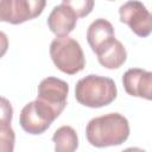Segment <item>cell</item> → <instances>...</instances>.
<instances>
[{
	"label": "cell",
	"mask_w": 152,
	"mask_h": 152,
	"mask_svg": "<svg viewBox=\"0 0 152 152\" xmlns=\"http://www.w3.org/2000/svg\"><path fill=\"white\" fill-rule=\"evenodd\" d=\"M129 135L128 120L119 113H109L91 119L86 127V137L95 147L118 146Z\"/></svg>",
	"instance_id": "6da1fadb"
},
{
	"label": "cell",
	"mask_w": 152,
	"mask_h": 152,
	"mask_svg": "<svg viewBox=\"0 0 152 152\" xmlns=\"http://www.w3.org/2000/svg\"><path fill=\"white\" fill-rule=\"evenodd\" d=\"M118 95L115 82L104 76L88 75L75 86V97L78 103L89 108H101L110 104Z\"/></svg>",
	"instance_id": "7a4b0ae2"
},
{
	"label": "cell",
	"mask_w": 152,
	"mask_h": 152,
	"mask_svg": "<svg viewBox=\"0 0 152 152\" xmlns=\"http://www.w3.org/2000/svg\"><path fill=\"white\" fill-rule=\"evenodd\" d=\"M50 57L56 68L68 75H75L86 66V58L80 43L69 36L57 37L51 42Z\"/></svg>",
	"instance_id": "3957f363"
},
{
	"label": "cell",
	"mask_w": 152,
	"mask_h": 152,
	"mask_svg": "<svg viewBox=\"0 0 152 152\" xmlns=\"http://www.w3.org/2000/svg\"><path fill=\"white\" fill-rule=\"evenodd\" d=\"M69 86L65 81L57 77H46L38 86L36 101L50 109L57 118L66 106Z\"/></svg>",
	"instance_id": "277c9868"
},
{
	"label": "cell",
	"mask_w": 152,
	"mask_h": 152,
	"mask_svg": "<svg viewBox=\"0 0 152 152\" xmlns=\"http://www.w3.org/2000/svg\"><path fill=\"white\" fill-rule=\"evenodd\" d=\"M46 0H2L0 10L1 21L18 25L40 15Z\"/></svg>",
	"instance_id": "5b68a950"
},
{
	"label": "cell",
	"mask_w": 152,
	"mask_h": 152,
	"mask_svg": "<svg viewBox=\"0 0 152 152\" xmlns=\"http://www.w3.org/2000/svg\"><path fill=\"white\" fill-rule=\"evenodd\" d=\"M120 21L128 25L132 32L139 37H147L152 31L151 13L146 6L138 0H129L119 8Z\"/></svg>",
	"instance_id": "8992f818"
},
{
	"label": "cell",
	"mask_w": 152,
	"mask_h": 152,
	"mask_svg": "<svg viewBox=\"0 0 152 152\" xmlns=\"http://www.w3.org/2000/svg\"><path fill=\"white\" fill-rule=\"evenodd\" d=\"M122 84L126 93L131 96L142 97L146 100H151V88H152V72L132 68L128 69L122 76Z\"/></svg>",
	"instance_id": "52a82bcc"
},
{
	"label": "cell",
	"mask_w": 152,
	"mask_h": 152,
	"mask_svg": "<svg viewBox=\"0 0 152 152\" xmlns=\"http://www.w3.org/2000/svg\"><path fill=\"white\" fill-rule=\"evenodd\" d=\"M77 24V15L64 4L55 6L48 17V26L57 37L68 36L74 31Z\"/></svg>",
	"instance_id": "ba28073f"
},
{
	"label": "cell",
	"mask_w": 152,
	"mask_h": 152,
	"mask_svg": "<svg viewBox=\"0 0 152 152\" xmlns=\"http://www.w3.org/2000/svg\"><path fill=\"white\" fill-rule=\"evenodd\" d=\"M114 38H115V33L113 25L103 18H99L94 20L87 30L88 44L90 45L93 52L95 53L100 51L103 46H106L108 43H110Z\"/></svg>",
	"instance_id": "9c48e42d"
},
{
	"label": "cell",
	"mask_w": 152,
	"mask_h": 152,
	"mask_svg": "<svg viewBox=\"0 0 152 152\" xmlns=\"http://www.w3.org/2000/svg\"><path fill=\"white\" fill-rule=\"evenodd\" d=\"M19 124L21 126V128L28 133V134H42L44 133L52 122H50L49 120H46L36 108L34 102H28L27 104L24 106V108L20 112V116H19Z\"/></svg>",
	"instance_id": "30bf717a"
},
{
	"label": "cell",
	"mask_w": 152,
	"mask_h": 152,
	"mask_svg": "<svg viewBox=\"0 0 152 152\" xmlns=\"http://www.w3.org/2000/svg\"><path fill=\"white\" fill-rule=\"evenodd\" d=\"M99 63L107 69H118L127 59V51L121 42L113 39L100 51L96 52Z\"/></svg>",
	"instance_id": "8fae6325"
},
{
	"label": "cell",
	"mask_w": 152,
	"mask_h": 152,
	"mask_svg": "<svg viewBox=\"0 0 152 152\" xmlns=\"http://www.w3.org/2000/svg\"><path fill=\"white\" fill-rule=\"evenodd\" d=\"M56 152H72L78 147V138L76 131L70 126H62L53 133Z\"/></svg>",
	"instance_id": "7c38bea8"
},
{
	"label": "cell",
	"mask_w": 152,
	"mask_h": 152,
	"mask_svg": "<svg viewBox=\"0 0 152 152\" xmlns=\"http://www.w3.org/2000/svg\"><path fill=\"white\" fill-rule=\"evenodd\" d=\"M62 4L70 7L77 18L89 15L94 8V0H62Z\"/></svg>",
	"instance_id": "4fadbf2b"
},
{
	"label": "cell",
	"mask_w": 152,
	"mask_h": 152,
	"mask_svg": "<svg viewBox=\"0 0 152 152\" xmlns=\"http://www.w3.org/2000/svg\"><path fill=\"white\" fill-rule=\"evenodd\" d=\"M15 134L11 126L0 127V152H12L14 150Z\"/></svg>",
	"instance_id": "5bb4252c"
},
{
	"label": "cell",
	"mask_w": 152,
	"mask_h": 152,
	"mask_svg": "<svg viewBox=\"0 0 152 152\" xmlns=\"http://www.w3.org/2000/svg\"><path fill=\"white\" fill-rule=\"evenodd\" d=\"M12 118H13V108L11 102L6 97L0 96V127L11 126Z\"/></svg>",
	"instance_id": "9a60e30c"
},
{
	"label": "cell",
	"mask_w": 152,
	"mask_h": 152,
	"mask_svg": "<svg viewBox=\"0 0 152 152\" xmlns=\"http://www.w3.org/2000/svg\"><path fill=\"white\" fill-rule=\"evenodd\" d=\"M7 50H8V38L6 33L0 31V58L5 56Z\"/></svg>",
	"instance_id": "2e32d148"
},
{
	"label": "cell",
	"mask_w": 152,
	"mask_h": 152,
	"mask_svg": "<svg viewBox=\"0 0 152 152\" xmlns=\"http://www.w3.org/2000/svg\"><path fill=\"white\" fill-rule=\"evenodd\" d=\"M1 2H2V0H0V10H1ZM0 21H1V19H0Z\"/></svg>",
	"instance_id": "e0dca14e"
},
{
	"label": "cell",
	"mask_w": 152,
	"mask_h": 152,
	"mask_svg": "<svg viewBox=\"0 0 152 152\" xmlns=\"http://www.w3.org/2000/svg\"><path fill=\"white\" fill-rule=\"evenodd\" d=\"M109 1H114V0H109Z\"/></svg>",
	"instance_id": "ac0fdd59"
}]
</instances>
